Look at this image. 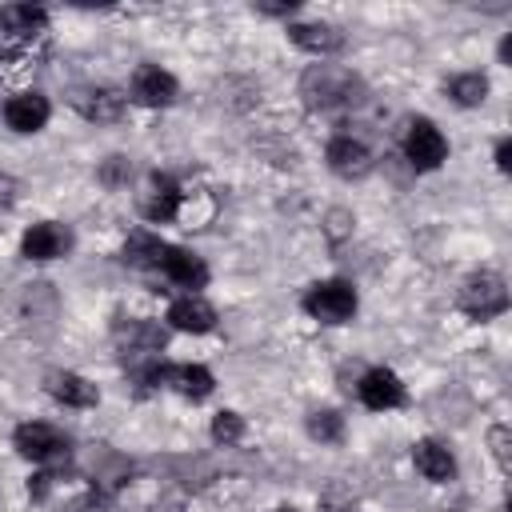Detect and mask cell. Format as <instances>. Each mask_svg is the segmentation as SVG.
I'll list each match as a JSON object with an SVG mask.
<instances>
[{"instance_id":"1","label":"cell","mask_w":512,"mask_h":512,"mask_svg":"<svg viewBox=\"0 0 512 512\" xmlns=\"http://www.w3.org/2000/svg\"><path fill=\"white\" fill-rule=\"evenodd\" d=\"M360 92H364L360 80L348 68H336V64H316L304 76V96L316 108H348V104H360Z\"/></svg>"},{"instance_id":"2","label":"cell","mask_w":512,"mask_h":512,"mask_svg":"<svg viewBox=\"0 0 512 512\" xmlns=\"http://www.w3.org/2000/svg\"><path fill=\"white\" fill-rule=\"evenodd\" d=\"M460 308L472 316V320H492L508 308V288L496 272H476L464 280L460 288Z\"/></svg>"},{"instance_id":"3","label":"cell","mask_w":512,"mask_h":512,"mask_svg":"<svg viewBox=\"0 0 512 512\" xmlns=\"http://www.w3.org/2000/svg\"><path fill=\"white\" fill-rule=\"evenodd\" d=\"M304 312L316 316V320H324V324H344L356 312V288L344 284V280L312 284L308 296H304Z\"/></svg>"},{"instance_id":"4","label":"cell","mask_w":512,"mask_h":512,"mask_svg":"<svg viewBox=\"0 0 512 512\" xmlns=\"http://www.w3.org/2000/svg\"><path fill=\"white\" fill-rule=\"evenodd\" d=\"M404 156L412 160V168L432 172V168L444 164L448 140L440 136V128H436L432 120H412V124H408V136H404Z\"/></svg>"},{"instance_id":"5","label":"cell","mask_w":512,"mask_h":512,"mask_svg":"<svg viewBox=\"0 0 512 512\" xmlns=\"http://www.w3.org/2000/svg\"><path fill=\"white\" fill-rule=\"evenodd\" d=\"M16 448H20V456H28L36 464H52V460L68 456V440L52 424H40V420L16 428Z\"/></svg>"},{"instance_id":"6","label":"cell","mask_w":512,"mask_h":512,"mask_svg":"<svg viewBox=\"0 0 512 512\" xmlns=\"http://www.w3.org/2000/svg\"><path fill=\"white\" fill-rule=\"evenodd\" d=\"M132 100L144 104V108H164V104H172V100H176V76L164 72L160 64L136 68V76H132Z\"/></svg>"},{"instance_id":"7","label":"cell","mask_w":512,"mask_h":512,"mask_svg":"<svg viewBox=\"0 0 512 512\" xmlns=\"http://www.w3.org/2000/svg\"><path fill=\"white\" fill-rule=\"evenodd\" d=\"M360 400L372 408V412H388V408H400L404 404V384L396 372L388 368H372L360 376Z\"/></svg>"},{"instance_id":"8","label":"cell","mask_w":512,"mask_h":512,"mask_svg":"<svg viewBox=\"0 0 512 512\" xmlns=\"http://www.w3.org/2000/svg\"><path fill=\"white\" fill-rule=\"evenodd\" d=\"M68 244H72L68 228H64V224H56V220H44V224H32V228L24 232L20 252H24L28 260H56V256H64V252H68Z\"/></svg>"},{"instance_id":"9","label":"cell","mask_w":512,"mask_h":512,"mask_svg":"<svg viewBox=\"0 0 512 512\" xmlns=\"http://www.w3.org/2000/svg\"><path fill=\"white\" fill-rule=\"evenodd\" d=\"M156 268H160L172 284H180V288H200V284L208 280L204 260H200V256H192L188 248H176V244H164V252H160V260H156Z\"/></svg>"},{"instance_id":"10","label":"cell","mask_w":512,"mask_h":512,"mask_svg":"<svg viewBox=\"0 0 512 512\" xmlns=\"http://www.w3.org/2000/svg\"><path fill=\"white\" fill-rule=\"evenodd\" d=\"M180 200H184V192H180V184L172 176H152L148 188H144V196H140V212L148 220L164 224V220H172L180 212Z\"/></svg>"},{"instance_id":"11","label":"cell","mask_w":512,"mask_h":512,"mask_svg":"<svg viewBox=\"0 0 512 512\" xmlns=\"http://www.w3.org/2000/svg\"><path fill=\"white\" fill-rule=\"evenodd\" d=\"M48 112L52 108H48V100L40 92H20V96H12L4 104V120H8L12 132H40L48 124Z\"/></svg>"},{"instance_id":"12","label":"cell","mask_w":512,"mask_h":512,"mask_svg":"<svg viewBox=\"0 0 512 512\" xmlns=\"http://www.w3.org/2000/svg\"><path fill=\"white\" fill-rule=\"evenodd\" d=\"M328 168L336 172V176H364L368 168H372V152L360 144V140H352V136H336L332 144H328Z\"/></svg>"},{"instance_id":"13","label":"cell","mask_w":512,"mask_h":512,"mask_svg":"<svg viewBox=\"0 0 512 512\" xmlns=\"http://www.w3.org/2000/svg\"><path fill=\"white\" fill-rule=\"evenodd\" d=\"M168 324L172 328H180V332H208L212 324H216V308L208 304V300H200V296H180L172 308H168Z\"/></svg>"},{"instance_id":"14","label":"cell","mask_w":512,"mask_h":512,"mask_svg":"<svg viewBox=\"0 0 512 512\" xmlns=\"http://www.w3.org/2000/svg\"><path fill=\"white\" fill-rule=\"evenodd\" d=\"M412 460H416L420 476L432 480V484H448V480L456 476V460H452V452H448L444 444H436V440H420V444L412 448Z\"/></svg>"},{"instance_id":"15","label":"cell","mask_w":512,"mask_h":512,"mask_svg":"<svg viewBox=\"0 0 512 512\" xmlns=\"http://www.w3.org/2000/svg\"><path fill=\"white\" fill-rule=\"evenodd\" d=\"M48 392L60 400V404H72V408H92L100 400L96 384L84 380L80 372H52L48 376Z\"/></svg>"},{"instance_id":"16","label":"cell","mask_w":512,"mask_h":512,"mask_svg":"<svg viewBox=\"0 0 512 512\" xmlns=\"http://www.w3.org/2000/svg\"><path fill=\"white\" fill-rule=\"evenodd\" d=\"M288 36H292V44H300V48H304V52H312V56H328V52H336V48L344 44V36H340L332 24H320V20L292 24V28H288Z\"/></svg>"},{"instance_id":"17","label":"cell","mask_w":512,"mask_h":512,"mask_svg":"<svg viewBox=\"0 0 512 512\" xmlns=\"http://www.w3.org/2000/svg\"><path fill=\"white\" fill-rule=\"evenodd\" d=\"M72 104L88 116V120H116L124 112V96L112 88H80L72 96Z\"/></svg>"},{"instance_id":"18","label":"cell","mask_w":512,"mask_h":512,"mask_svg":"<svg viewBox=\"0 0 512 512\" xmlns=\"http://www.w3.org/2000/svg\"><path fill=\"white\" fill-rule=\"evenodd\" d=\"M172 384H176L188 400H204L216 380H212V372H208L204 364H180V368H172Z\"/></svg>"},{"instance_id":"19","label":"cell","mask_w":512,"mask_h":512,"mask_svg":"<svg viewBox=\"0 0 512 512\" xmlns=\"http://www.w3.org/2000/svg\"><path fill=\"white\" fill-rule=\"evenodd\" d=\"M0 20L8 24V32L32 36V32H40V28L48 24V12H44V8H32V4H12V8L0 12Z\"/></svg>"},{"instance_id":"20","label":"cell","mask_w":512,"mask_h":512,"mask_svg":"<svg viewBox=\"0 0 512 512\" xmlns=\"http://www.w3.org/2000/svg\"><path fill=\"white\" fill-rule=\"evenodd\" d=\"M160 252H164V240H156L148 232H132L128 244H124V260L136 264V268H156Z\"/></svg>"},{"instance_id":"21","label":"cell","mask_w":512,"mask_h":512,"mask_svg":"<svg viewBox=\"0 0 512 512\" xmlns=\"http://www.w3.org/2000/svg\"><path fill=\"white\" fill-rule=\"evenodd\" d=\"M448 92H452V100H456V104L476 108V104L488 96V80H484L480 72H464V76H456V80L448 84Z\"/></svg>"},{"instance_id":"22","label":"cell","mask_w":512,"mask_h":512,"mask_svg":"<svg viewBox=\"0 0 512 512\" xmlns=\"http://www.w3.org/2000/svg\"><path fill=\"white\" fill-rule=\"evenodd\" d=\"M244 436V420L236 416V412H216V420H212V440L216 444H236Z\"/></svg>"},{"instance_id":"23","label":"cell","mask_w":512,"mask_h":512,"mask_svg":"<svg viewBox=\"0 0 512 512\" xmlns=\"http://www.w3.org/2000/svg\"><path fill=\"white\" fill-rule=\"evenodd\" d=\"M340 428H344V424H340V416H336V412H328V408L308 416V432H312L316 440H340Z\"/></svg>"},{"instance_id":"24","label":"cell","mask_w":512,"mask_h":512,"mask_svg":"<svg viewBox=\"0 0 512 512\" xmlns=\"http://www.w3.org/2000/svg\"><path fill=\"white\" fill-rule=\"evenodd\" d=\"M72 512H112V500L104 492H88V496H80L72 504Z\"/></svg>"},{"instance_id":"25","label":"cell","mask_w":512,"mask_h":512,"mask_svg":"<svg viewBox=\"0 0 512 512\" xmlns=\"http://www.w3.org/2000/svg\"><path fill=\"white\" fill-rule=\"evenodd\" d=\"M492 452H496L500 468H508V428H492Z\"/></svg>"},{"instance_id":"26","label":"cell","mask_w":512,"mask_h":512,"mask_svg":"<svg viewBox=\"0 0 512 512\" xmlns=\"http://www.w3.org/2000/svg\"><path fill=\"white\" fill-rule=\"evenodd\" d=\"M16 200V180L8 172H0V208H8Z\"/></svg>"},{"instance_id":"27","label":"cell","mask_w":512,"mask_h":512,"mask_svg":"<svg viewBox=\"0 0 512 512\" xmlns=\"http://www.w3.org/2000/svg\"><path fill=\"white\" fill-rule=\"evenodd\" d=\"M508 156H512V144H508V140H500V144H496V164H500V172H508V164H512Z\"/></svg>"},{"instance_id":"28","label":"cell","mask_w":512,"mask_h":512,"mask_svg":"<svg viewBox=\"0 0 512 512\" xmlns=\"http://www.w3.org/2000/svg\"><path fill=\"white\" fill-rule=\"evenodd\" d=\"M296 4H260V12H268V16H288Z\"/></svg>"},{"instance_id":"29","label":"cell","mask_w":512,"mask_h":512,"mask_svg":"<svg viewBox=\"0 0 512 512\" xmlns=\"http://www.w3.org/2000/svg\"><path fill=\"white\" fill-rule=\"evenodd\" d=\"M276 512H296V508H276Z\"/></svg>"}]
</instances>
